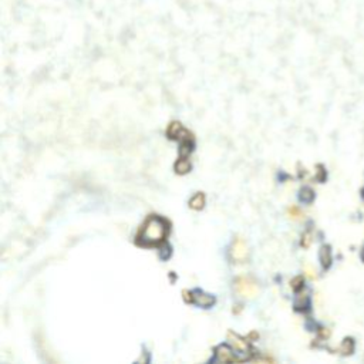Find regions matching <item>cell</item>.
Listing matches in <instances>:
<instances>
[{
	"mask_svg": "<svg viewBox=\"0 0 364 364\" xmlns=\"http://www.w3.org/2000/svg\"><path fill=\"white\" fill-rule=\"evenodd\" d=\"M290 285H292V289L293 290H300L301 287H303V278L301 276H298V278H295L292 282H290Z\"/></svg>",
	"mask_w": 364,
	"mask_h": 364,
	"instance_id": "obj_16",
	"label": "cell"
},
{
	"mask_svg": "<svg viewBox=\"0 0 364 364\" xmlns=\"http://www.w3.org/2000/svg\"><path fill=\"white\" fill-rule=\"evenodd\" d=\"M168 235V225L162 218H150L144 223L140 234H138V242L145 246H154L159 245L165 240Z\"/></svg>",
	"mask_w": 364,
	"mask_h": 364,
	"instance_id": "obj_1",
	"label": "cell"
},
{
	"mask_svg": "<svg viewBox=\"0 0 364 364\" xmlns=\"http://www.w3.org/2000/svg\"><path fill=\"white\" fill-rule=\"evenodd\" d=\"M287 214H289V216L292 219H296V221H301L303 219V212H301L298 206H290L289 211H287Z\"/></svg>",
	"mask_w": 364,
	"mask_h": 364,
	"instance_id": "obj_14",
	"label": "cell"
},
{
	"mask_svg": "<svg viewBox=\"0 0 364 364\" xmlns=\"http://www.w3.org/2000/svg\"><path fill=\"white\" fill-rule=\"evenodd\" d=\"M193 303H196L198 306L201 307H211L215 304V298L209 293H205V292H201V290H196L193 292Z\"/></svg>",
	"mask_w": 364,
	"mask_h": 364,
	"instance_id": "obj_5",
	"label": "cell"
},
{
	"mask_svg": "<svg viewBox=\"0 0 364 364\" xmlns=\"http://www.w3.org/2000/svg\"><path fill=\"white\" fill-rule=\"evenodd\" d=\"M235 289H236V293L239 296L245 298V299H251V298H255L259 292L257 289V285L255 283L254 280L248 276H242L239 278L235 283Z\"/></svg>",
	"mask_w": 364,
	"mask_h": 364,
	"instance_id": "obj_2",
	"label": "cell"
},
{
	"mask_svg": "<svg viewBox=\"0 0 364 364\" xmlns=\"http://www.w3.org/2000/svg\"><path fill=\"white\" fill-rule=\"evenodd\" d=\"M362 259H363V262H364V249L362 251Z\"/></svg>",
	"mask_w": 364,
	"mask_h": 364,
	"instance_id": "obj_19",
	"label": "cell"
},
{
	"mask_svg": "<svg viewBox=\"0 0 364 364\" xmlns=\"http://www.w3.org/2000/svg\"><path fill=\"white\" fill-rule=\"evenodd\" d=\"M249 256V249L246 242L242 237H236L231 246V257L236 262V263H242L248 259Z\"/></svg>",
	"mask_w": 364,
	"mask_h": 364,
	"instance_id": "obj_3",
	"label": "cell"
},
{
	"mask_svg": "<svg viewBox=\"0 0 364 364\" xmlns=\"http://www.w3.org/2000/svg\"><path fill=\"white\" fill-rule=\"evenodd\" d=\"M193 148V141H188V143H181V148H179V154L181 157H187L192 152Z\"/></svg>",
	"mask_w": 364,
	"mask_h": 364,
	"instance_id": "obj_15",
	"label": "cell"
},
{
	"mask_svg": "<svg viewBox=\"0 0 364 364\" xmlns=\"http://www.w3.org/2000/svg\"><path fill=\"white\" fill-rule=\"evenodd\" d=\"M320 262H321V266L323 268H329L330 263H332V251L329 246H321L320 249Z\"/></svg>",
	"mask_w": 364,
	"mask_h": 364,
	"instance_id": "obj_9",
	"label": "cell"
},
{
	"mask_svg": "<svg viewBox=\"0 0 364 364\" xmlns=\"http://www.w3.org/2000/svg\"><path fill=\"white\" fill-rule=\"evenodd\" d=\"M306 272H307V276H309V278H316V275H315V270L310 269L309 266L306 268Z\"/></svg>",
	"mask_w": 364,
	"mask_h": 364,
	"instance_id": "obj_18",
	"label": "cell"
},
{
	"mask_svg": "<svg viewBox=\"0 0 364 364\" xmlns=\"http://www.w3.org/2000/svg\"><path fill=\"white\" fill-rule=\"evenodd\" d=\"M228 339H229L231 346L235 348L236 351H239V353H245V354H246V353L249 351V344H248L242 337L236 336L234 332L228 333Z\"/></svg>",
	"mask_w": 364,
	"mask_h": 364,
	"instance_id": "obj_6",
	"label": "cell"
},
{
	"mask_svg": "<svg viewBox=\"0 0 364 364\" xmlns=\"http://www.w3.org/2000/svg\"><path fill=\"white\" fill-rule=\"evenodd\" d=\"M312 240H313V235H312V232H306V234L303 235V237H301V245H303L304 248H307V246H310Z\"/></svg>",
	"mask_w": 364,
	"mask_h": 364,
	"instance_id": "obj_17",
	"label": "cell"
},
{
	"mask_svg": "<svg viewBox=\"0 0 364 364\" xmlns=\"http://www.w3.org/2000/svg\"><path fill=\"white\" fill-rule=\"evenodd\" d=\"M295 306H296L298 309H306V307L309 306V293H307V292L300 293V295L296 298Z\"/></svg>",
	"mask_w": 364,
	"mask_h": 364,
	"instance_id": "obj_10",
	"label": "cell"
},
{
	"mask_svg": "<svg viewBox=\"0 0 364 364\" xmlns=\"http://www.w3.org/2000/svg\"><path fill=\"white\" fill-rule=\"evenodd\" d=\"M174 168H175V171H176V174H179V175L188 174V172L191 171V162L187 159V157H181V158L175 162Z\"/></svg>",
	"mask_w": 364,
	"mask_h": 364,
	"instance_id": "obj_8",
	"label": "cell"
},
{
	"mask_svg": "<svg viewBox=\"0 0 364 364\" xmlns=\"http://www.w3.org/2000/svg\"><path fill=\"white\" fill-rule=\"evenodd\" d=\"M353 350H354V343H353L351 339H346V340L342 343V346H340V353H342V354H351Z\"/></svg>",
	"mask_w": 364,
	"mask_h": 364,
	"instance_id": "obj_12",
	"label": "cell"
},
{
	"mask_svg": "<svg viewBox=\"0 0 364 364\" xmlns=\"http://www.w3.org/2000/svg\"><path fill=\"white\" fill-rule=\"evenodd\" d=\"M216 359L221 362V363H240L242 359L237 357L236 353L229 347V346H219L216 348Z\"/></svg>",
	"mask_w": 364,
	"mask_h": 364,
	"instance_id": "obj_4",
	"label": "cell"
},
{
	"mask_svg": "<svg viewBox=\"0 0 364 364\" xmlns=\"http://www.w3.org/2000/svg\"><path fill=\"white\" fill-rule=\"evenodd\" d=\"M300 199L303 201V202H312L313 201V198H315V193H313V191L310 190V188H303V190L300 191Z\"/></svg>",
	"mask_w": 364,
	"mask_h": 364,
	"instance_id": "obj_13",
	"label": "cell"
},
{
	"mask_svg": "<svg viewBox=\"0 0 364 364\" xmlns=\"http://www.w3.org/2000/svg\"><path fill=\"white\" fill-rule=\"evenodd\" d=\"M206 204V198L205 195L202 193V192H198V193H195L192 198H191L190 201V206L192 209H195V211H201Z\"/></svg>",
	"mask_w": 364,
	"mask_h": 364,
	"instance_id": "obj_7",
	"label": "cell"
},
{
	"mask_svg": "<svg viewBox=\"0 0 364 364\" xmlns=\"http://www.w3.org/2000/svg\"><path fill=\"white\" fill-rule=\"evenodd\" d=\"M182 128H184V126H182L181 123L174 121V123H171V124H170V127H168V129H167V134H168V137H170V138H174L175 140L176 134H178Z\"/></svg>",
	"mask_w": 364,
	"mask_h": 364,
	"instance_id": "obj_11",
	"label": "cell"
}]
</instances>
